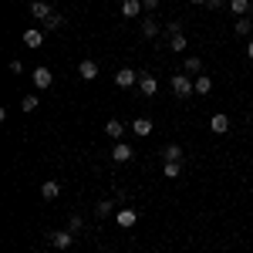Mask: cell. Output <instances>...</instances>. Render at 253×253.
I'll return each instance as SVG.
<instances>
[{
	"label": "cell",
	"instance_id": "obj_1",
	"mask_svg": "<svg viewBox=\"0 0 253 253\" xmlns=\"http://www.w3.org/2000/svg\"><path fill=\"white\" fill-rule=\"evenodd\" d=\"M172 95L182 98V101H186V98H193L196 95L193 78H189V75H182V71H179V75H172Z\"/></svg>",
	"mask_w": 253,
	"mask_h": 253
},
{
	"label": "cell",
	"instance_id": "obj_2",
	"mask_svg": "<svg viewBox=\"0 0 253 253\" xmlns=\"http://www.w3.org/2000/svg\"><path fill=\"white\" fill-rule=\"evenodd\" d=\"M138 91H142L145 98L159 95V78H156V75H149V71H138Z\"/></svg>",
	"mask_w": 253,
	"mask_h": 253
},
{
	"label": "cell",
	"instance_id": "obj_3",
	"mask_svg": "<svg viewBox=\"0 0 253 253\" xmlns=\"http://www.w3.org/2000/svg\"><path fill=\"white\" fill-rule=\"evenodd\" d=\"M51 247H54V250H71V247H75V233H71V230H54V233H51Z\"/></svg>",
	"mask_w": 253,
	"mask_h": 253
},
{
	"label": "cell",
	"instance_id": "obj_4",
	"mask_svg": "<svg viewBox=\"0 0 253 253\" xmlns=\"http://www.w3.org/2000/svg\"><path fill=\"white\" fill-rule=\"evenodd\" d=\"M31 81H34V88H38V91H47V88L54 84V75H51V68H34Z\"/></svg>",
	"mask_w": 253,
	"mask_h": 253
},
{
	"label": "cell",
	"instance_id": "obj_5",
	"mask_svg": "<svg viewBox=\"0 0 253 253\" xmlns=\"http://www.w3.org/2000/svg\"><path fill=\"white\" fill-rule=\"evenodd\" d=\"M51 14H54V7H51L47 0H31V17H34V20H41V24H44Z\"/></svg>",
	"mask_w": 253,
	"mask_h": 253
},
{
	"label": "cell",
	"instance_id": "obj_6",
	"mask_svg": "<svg viewBox=\"0 0 253 253\" xmlns=\"http://www.w3.org/2000/svg\"><path fill=\"white\" fill-rule=\"evenodd\" d=\"M112 159L125 166V162H132V159H135V149H132L128 142H115V149H112Z\"/></svg>",
	"mask_w": 253,
	"mask_h": 253
},
{
	"label": "cell",
	"instance_id": "obj_7",
	"mask_svg": "<svg viewBox=\"0 0 253 253\" xmlns=\"http://www.w3.org/2000/svg\"><path fill=\"white\" fill-rule=\"evenodd\" d=\"M115 84L118 88H132V84H138V71H132V68H118L115 71Z\"/></svg>",
	"mask_w": 253,
	"mask_h": 253
},
{
	"label": "cell",
	"instance_id": "obj_8",
	"mask_svg": "<svg viewBox=\"0 0 253 253\" xmlns=\"http://www.w3.org/2000/svg\"><path fill=\"white\" fill-rule=\"evenodd\" d=\"M98 75H101V71H98V61L84 58V61L78 64V78H81V81H95Z\"/></svg>",
	"mask_w": 253,
	"mask_h": 253
},
{
	"label": "cell",
	"instance_id": "obj_9",
	"mask_svg": "<svg viewBox=\"0 0 253 253\" xmlns=\"http://www.w3.org/2000/svg\"><path fill=\"white\" fill-rule=\"evenodd\" d=\"M210 132H213V135H226V132H230V115H223V112L213 115L210 118Z\"/></svg>",
	"mask_w": 253,
	"mask_h": 253
},
{
	"label": "cell",
	"instance_id": "obj_10",
	"mask_svg": "<svg viewBox=\"0 0 253 253\" xmlns=\"http://www.w3.org/2000/svg\"><path fill=\"white\" fill-rule=\"evenodd\" d=\"M115 223L122 226V230H132V226L138 223V213H135V210H118V213H115Z\"/></svg>",
	"mask_w": 253,
	"mask_h": 253
},
{
	"label": "cell",
	"instance_id": "obj_11",
	"mask_svg": "<svg viewBox=\"0 0 253 253\" xmlns=\"http://www.w3.org/2000/svg\"><path fill=\"white\" fill-rule=\"evenodd\" d=\"M152 128H156L152 118H135V122H132V132H135L138 138H149V135H152Z\"/></svg>",
	"mask_w": 253,
	"mask_h": 253
},
{
	"label": "cell",
	"instance_id": "obj_12",
	"mask_svg": "<svg viewBox=\"0 0 253 253\" xmlns=\"http://www.w3.org/2000/svg\"><path fill=\"white\" fill-rule=\"evenodd\" d=\"M105 135L115 138V142H122V135H125V122H118V118H108V125H105Z\"/></svg>",
	"mask_w": 253,
	"mask_h": 253
},
{
	"label": "cell",
	"instance_id": "obj_13",
	"mask_svg": "<svg viewBox=\"0 0 253 253\" xmlns=\"http://www.w3.org/2000/svg\"><path fill=\"white\" fill-rule=\"evenodd\" d=\"M24 44L38 51L41 44H44V31H41V27H31V31H24Z\"/></svg>",
	"mask_w": 253,
	"mask_h": 253
},
{
	"label": "cell",
	"instance_id": "obj_14",
	"mask_svg": "<svg viewBox=\"0 0 253 253\" xmlns=\"http://www.w3.org/2000/svg\"><path fill=\"white\" fill-rule=\"evenodd\" d=\"M142 14V0H122V17H138Z\"/></svg>",
	"mask_w": 253,
	"mask_h": 253
},
{
	"label": "cell",
	"instance_id": "obj_15",
	"mask_svg": "<svg viewBox=\"0 0 253 253\" xmlns=\"http://www.w3.org/2000/svg\"><path fill=\"white\" fill-rule=\"evenodd\" d=\"M230 3V10H233V17H247V14H253L250 0H226Z\"/></svg>",
	"mask_w": 253,
	"mask_h": 253
},
{
	"label": "cell",
	"instance_id": "obj_16",
	"mask_svg": "<svg viewBox=\"0 0 253 253\" xmlns=\"http://www.w3.org/2000/svg\"><path fill=\"white\" fill-rule=\"evenodd\" d=\"M193 84H196V95H210V91H213V78H210V75H196Z\"/></svg>",
	"mask_w": 253,
	"mask_h": 253
},
{
	"label": "cell",
	"instance_id": "obj_17",
	"mask_svg": "<svg viewBox=\"0 0 253 253\" xmlns=\"http://www.w3.org/2000/svg\"><path fill=\"white\" fill-rule=\"evenodd\" d=\"M41 196H44L47 203L58 199V196H61V182H54V179H51V182H41Z\"/></svg>",
	"mask_w": 253,
	"mask_h": 253
},
{
	"label": "cell",
	"instance_id": "obj_18",
	"mask_svg": "<svg viewBox=\"0 0 253 253\" xmlns=\"http://www.w3.org/2000/svg\"><path fill=\"white\" fill-rule=\"evenodd\" d=\"M115 213H118V210H115V203H112V199H101V203L95 206L98 219H108V216H115Z\"/></svg>",
	"mask_w": 253,
	"mask_h": 253
},
{
	"label": "cell",
	"instance_id": "obj_19",
	"mask_svg": "<svg viewBox=\"0 0 253 253\" xmlns=\"http://www.w3.org/2000/svg\"><path fill=\"white\" fill-rule=\"evenodd\" d=\"M233 31H236V38H250V34H253V20L236 17V20H233Z\"/></svg>",
	"mask_w": 253,
	"mask_h": 253
},
{
	"label": "cell",
	"instance_id": "obj_20",
	"mask_svg": "<svg viewBox=\"0 0 253 253\" xmlns=\"http://www.w3.org/2000/svg\"><path fill=\"white\" fill-rule=\"evenodd\" d=\"M142 38H149V41L159 38V20L156 17H145V20H142Z\"/></svg>",
	"mask_w": 253,
	"mask_h": 253
},
{
	"label": "cell",
	"instance_id": "obj_21",
	"mask_svg": "<svg viewBox=\"0 0 253 253\" xmlns=\"http://www.w3.org/2000/svg\"><path fill=\"white\" fill-rule=\"evenodd\" d=\"M162 159H166V162H182V149H179V145H166V149H162Z\"/></svg>",
	"mask_w": 253,
	"mask_h": 253
},
{
	"label": "cell",
	"instance_id": "obj_22",
	"mask_svg": "<svg viewBox=\"0 0 253 253\" xmlns=\"http://www.w3.org/2000/svg\"><path fill=\"white\" fill-rule=\"evenodd\" d=\"M58 27H64V17L61 14H51V17L41 24V31H58Z\"/></svg>",
	"mask_w": 253,
	"mask_h": 253
},
{
	"label": "cell",
	"instance_id": "obj_23",
	"mask_svg": "<svg viewBox=\"0 0 253 253\" xmlns=\"http://www.w3.org/2000/svg\"><path fill=\"white\" fill-rule=\"evenodd\" d=\"M169 47H172L175 54H182V51L189 47V41H186V34H175V38H169Z\"/></svg>",
	"mask_w": 253,
	"mask_h": 253
},
{
	"label": "cell",
	"instance_id": "obj_24",
	"mask_svg": "<svg viewBox=\"0 0 253 253\" xmlns=\"http://www.w3.org/2000/svg\"><path fill=\"white\" fill-rule=\"evenodd\" d=\"M162 172H166V179H179L182 175V162H166Z\"/></svg>",
	"mask_w": 253,
	"mask_h": 253
},
{
	"label": "cell",
	"instance_id": "obj_25",
	"mask_svg": "<svg viewBox=\"0 0 253 253\" xmlns=\"http://www.w3.org/2000/svg\"><path fill=\"white\" fill-rule=\"evenodd\" d=\"M182 71H186V75H199V71H203V61H199V58H186Z\"/></svg>",
	"mask_w": 253,
	"mask_h": 253
},
{
	"label": "cell",
	"instance_id": "obj_26",
	"mask_svg": "<svg viewBox=\"0 0 253 253\" xmlns=\"http://www.w3.org/2000/svg\"><path fill=\"white\" fill-rule=\"evenodd\" d=\"M38 105H41V98H38V95H24V98H20V108H24V112H34Z\"/></svg>",
	"mask_w": 253,
	"mask_h": 253
},
{
	"label": "cell",
	"instance_id": "obj_27",
	"mask_svg": "<svg viewBox=\"0 0 253 253\" xmlns=\"http://www.w3.org/2000/svg\"><path fill=\"white\" fill-rule=\"evenodd\" d=\"M81 226H84V219H81L78 213H71V216H68V230H71V233H78Z\"/></svg>",
	"mask_w": 253,
	"mask_h": 253
},
{
	"label": "cell",
	"instance_id": "obj_28",
	"mask_svg": "<svg viewBox=\"0 0 253 253\" xmlns=\"http://www.w3.org/2000/svg\"><path fill=\"white\" fill-rule=\"evenodd\" d=\"M166 31H169V38H175V34H182V24H179V20H169Z\"/></svg>",
	"mask_w": 253,
	"mask_h": 253
},
{
	"label": "cell",
	"instance_id": "obj_29",
	"mask_svg": "<svg viewBox=\"0 0 253 253\" xmlns=\"http://www.w3.org/2000/svg\"><path fill=\"white\" fill-rule=\"evenodd\" d=\"M142 10H149V14H156V10H159V0H142Z\"/></svg>",
	"mask_w": 253,
	"mask_h": 253
},
{
	"label": "cell",
	"instance_id": "obj_30",
	"mask_svg": "<svg viewBox=\"0 0 253 253\" xmlns=\"http://www.w3.org/2000/svg\"><path fill=\"white\" fill-rule=\"evenodd\" d=\"M223 3H226V0H206V7H210V10H219Z\"/></svg>",
	"mask_w": 253,
	"mask_h": 253
},
{
	"label": "cell",
	"instance_id": "obj_31",
	"mask_svg": "<svg viewBox=\"0 0 253 253\" xmlns=\"http://www.w3.org/2000/svg\"><path fill=\"white\" fill-rule=\"evenodd\" d=\"M247 58L253 61V38H250V44H247Z\"/></svg>",
	"mask_w": 253,
	"mask_h": 253
},
{
	"label": "cell",
	"instance_id": "obj_32",
	"mask_svg": "<svg viewBox=\"0 0 253 253\" xmlns=\"http://www.w3.org/2000/svg\"><path fill=\"white\" fill-rule=\"evenodd\" d=\"M193 3H196V7H206V0H193Z\"/></svg>",
	"mask_w": 253,
	"mask_h": 253
},
{
	"label": "cell",
	"instance_id": "obj_33",
	"mask_svg": "<svg viewBox=\"0 0 253 253\" xmlns=\"http://www.w3.org/2000/svg\"><path fill=\"white\" fill-rule=\"evenodd\" d=\"M38 253H44V250H38Z\"/></svg>",
	"mask_w": 253,
	"mask_h": 253
},
{
	"label": "cell",
	"instance_id": "obj_34",
	"mask_svg": "<svg viewBox=\"0 0 253 253\" xmlns=\"http://www.w3.org/2000/svg\"><path fill=\"white\" fill-rule=\"evenodd\" d=\"M250 20H253V14H250Z\"/></svg>",
	"mask_w": 253,
	"mask_h": 253
}]
</instances>
